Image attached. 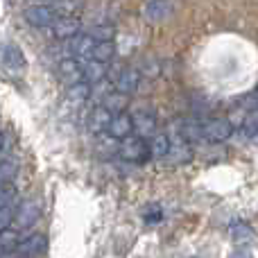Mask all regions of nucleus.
Instances as JSON below:
<instances>
[{
  "label": "nucleus",
  "instance_id": "f257e3e1",
  "mask_svg": "<svg viewBox=\"0 0 258 258\" xmlns=\"http://www.w3.org/2000/svg\"><path fill=\"white\" fill-rule=\"evenodd\" d=\"M120 156L127 161H134V163H145L150 159V145L143 136H132L129 134L127 138L120 141Z\"/></svg>",
  "mask_w": 258,
  "mask_h": 258
},
{
  "label": "nucleus",
  "instance_id": "f03ea898",
  "mask_svg": "<svg viewBox=\"0 0 258 258\" xmlns=\"http://www.w3.org/2000/svg\"><path fill=\"white\" fill-rule=\"evenodd\" d=\"M61 14L57 12V7L50 3H43V5H34V7H27L25 9V21L34 27H52V23Z\"/></svg>",
  "mask_w": 258,
  "mask_h": 258
},
{
  "label": "nucleus",
  "instance_id": "7ed1b4c3",
  "mask_svg": "<svg viewBox=\"0 0 258 258\" xmlns=\"http://www.w3.org/2000/svg\"><path fill=\"white\" fill-rule=\"evenodd\" d=\"M233 134V125L224 118H215V120H209L202 125V138L211 143H224L229 141Z\"/></svg>",
  "mask_w": 258,
  "mask_h": 258
},
{
  "label": "nucleus",
  "instance_id": "20e7f679",
  "mask_svg": "<svg viewBox=\"0 0 258 258\" xmlns=\"http://www.w3.org/2000/svg\"><path fill=\"white\" fill-rule=\"evenodd\" d=\"M59 75H61L63 84L68 86L77 84V82H84V59H77V57L63 59L59 63Z\"/></svg>",
  "mask_w": 258,
  "mask_h": 258
},
{
  "label": "nucleus",
  "instance_id": "39448f33",
  "mask_svg": "<svg viewBox=\"0 0 258 258\" xmlns=\"http://www.w3.org/2000/svg\"><path fill=\"white\" fill-rule=\"evenodd\" d=\"M41 218V206L36 202H23L14 213V224L18 229H30L36 224V220Z\"/></svg>",
  "mask_w": 258,
  "mask_h": 258
},
{
  "label": "nucleus",
  "instance_id": "423d86ee",
  "mask_svg": "<svg viewBox=\"0 0 258 258\" xmlns=\"http://www.w3.org/2000/svg\"><path fill=\"white\" fill-rule=\"evenodd\" d=\"M132 132H134V120H132V116H129V113H125V111L113 113L111 122H109V127H107V134H109V136L116 138V141H122V138H127Z\"/></svg>",
  "mask_w": 258,
  "mask_h": 258
},
{
  "label": "nucleus",
  "instance_id": "0eeeda50",
  "mask_svg": "<svg viewBox=\"0 0 258 258\" xmlns=\"http://www.w3.org/2000/svg\"><path fill=\"white\" fill-rule=\"evenodd\" d=\"M68 43H66V48H68V52L73 54V57H77V59H89V52H91V48L95 45V39L86 32V34H80L77 32L75 36H71V39H66Z\"/></svg>",
  "mask_w": 258,
  "mask_h": 258
},
{
  "label": "nucleus",
  "instance_id": "6e6552de",
  "mask_svg": "<svg viewBox=\"0 0 258 258\" xmlns=\"http://www.w3.org/2000/svg\"><path fill=\"white\" fill-rule=\"evenodd\" d=\"M45 238L43 236H39V233H34V236H30V238H25V240H18V245H16V254L21 256V258H34V256H41L45 251Z\"/></svg>",
  "mask_w": 258,
  "mask_h": 258
},
{
  "label": "nucleus",
  "instance_id": "1a4fd4ad",
  "mask_svg": "<svg viewBox=\"0 0 258 258\" xmlns=\"http://www.w3.org/2000/svg\"><path fill=\"white\" fill-rule=\"evenodd\" d=\"M80 27L82 25L75 16H71V14H61V16L52 23V34L57 36V39H71V36H75L77 32H80Z\"/></svg>",
  "mask_w": 258,
  "mask_h": 258
},
{
  "label": "nucleus",
  "instance_id": "9d476101",
  "mask_svg": "<svg viewBox=\"0 0 258 258\" xmlns=\"http://www.w3.org/2000/svg\"><path fill=\"white\" fill-rule=\"evenodd\" d=\"M138 84H141V73H138L136 68H122V71L118 73L116 82H113L116 91L127 93V95H132L134 91L138 89Z\"/></svg>",
  "mask_w": 258,
  "mask_h": 258
},
{
  "label": "nucleus",
  "instance_id": "9b49d317",
  "mask_svg": "<svg viewBox=\"0 0 258 258\" xmlns=\"http://www.w3.org/2000/svg\"><path fill=\"white\" fill-rule=\"evenodd\" d=\"M132 120H134V129L138 132V136L150 138L152 134H154V129H156V116L152 111H147V109H138V111L132 116Z\"/></svg>",
  "mask_w": 258,
  "mask_h": 258
},
{
  "label": "nucleus",
  "instance_id": "f8f14e48",
  "mask_svg": "<svg viewBox=\"0 0 258 258\" xmlns=\"http://www.w3.org/2000/svg\"><path fill=\"white\" fill-rule=\"evenodd\" d=\"M111 118H113V113L109 111L104 104H100V107H95L93 111L89 113V129L93 134H104L109 122H111Z\"/></svg>",
  "mask_w": 258,
  "mask_h": 258
},
{
  "label": "nucleus",
  "instance_id": "ddd939ff",
  "mask_svg": "<svg viewBox=\"0 0 258 258\" xmlns=\"http://www.w3.org/2000/svg\"><path fill=\"white\" fill-rule=\"evenodd\" d=\"M168 156L174 161V163H186V161H190V159H192L190 141H186L183 136H177L174 141H170Z\"/></svg>",
  "mask_w": 258,
  "mask_h": 258
},
{
  "label": "nucleus",
  "instance_id": "4468645a",
  "mask_svg": "<svg viewBox=\"0 0 258 258\" xmlns=\"http://www.w3.org/2000/svg\"><path fill=\"white\" fill-rule=\"evenodd\" d=\"M172 12V3L170 0H150L145 5V18L150 23H159V21H165Z\"/></svg>",
  "mask_w": 258,
  "mask_h": 258
},
{
  "label": "nucleus",
  "instance_id": "2eb2a0df",
  "mask_svg": "<svg viewBox=\"0 0 258 258\" xmlns=\"http://www.w3.org/2000/svg\"><path fill=\"white\" fill-rule=\"evenodd\" d=\"M113 54H116V45H113V41H95V45L89 52V59L109 63L113 59Z\"/></svg>",
  "mask_w": 258,
  "mask_h": 258
},
{
  "label": "nucleus",
  "instance_id": "dca6fc26",
  "mask_svg": "<svg viewBox=\"0 0 258 258\" xmlns=\"http://www.w3.org/2000/svg\"><path fill=\"white\" fill-rule=\"evenodd\" d=\"M107 77V66L102 61H95V59H86L84 61V82L89 84H98Z\"/></svg>",
  "mask_w": 258,
  "mask_h": 258
},
{
  "label": "nucleus",
  "instance_id": "f3484780",
  "mask_svg": "<svg viewBox=\"0 0 258 258\" xmlns=\"http://www.w3.org/2000/svg\"><path fill=\"white\" fill-rule=\"evenodd\" d=\"M3 63L7 68H12V71H21V68L25 66V57H23V52L16 45L9 43L3 48Z\"/></svg>",
  "mask_w": 258,
  "mask_h": 258
},
{
  "label": "nucleus",
  "instance_id": "a211bd4d",
  "mask_svg": "<svg viewBox=\"0 0 258 258\" xmlns=\"http://www.w3.org/2000/svg\"><path fill=\"white\" fill-rule=\"evenodd\" d=\"M147 145H150V156H154V159H163V156H168L170 138L165 136V134H152L150 141H147Z\"/></svg>",
  "mask_w": 258,
  "mask_h": 258
},
{
  "label": "nucleus",
  "instance_id": "6ab92c4d",
  "mask_svg": "<svg viewBox=\"0 0 258 258\" xmlns=\"http://www.w3.org/2000/svg\"><path fill=\"white\" fill-rule=\"evenodd\" d=\"M127 100H129L127 93H120V91H116V93H109L107 98H104V107H107L111 113H120V111H125Z\"/></svg>",
  "mask_w": 258,
  "mask_h": 258
},
{
  "label": "nucleus",
  "instance_id": "aec40b11",
  "mask_svg": "<svg viewBox=\"0 0 258 258\" xmlns=\"http://www.w3.org/2000/svg\"><path fill=\"white\" fill-rule=\"evenodd\" d=\"M68 95H71V100L73 102H86L89 100V95H91V84L89 82H77V84H73V86H68Z\"/></svg>",
  "mask_w": 258,
  "mask_h": 258
},
{
  "label": "nucleus",
  "instance_id": "412c9836",
  "mask_svg": "<svg viewBox=\"0 0 258 258\" xmlns=\"http://www.w3.org/2000/svg\"><path fill=\"white\" fill-rule=\"evenodd\" d=\"M18 240H21V238H18L16 229H3V231H0V254L16 249Z\"/></svg>",
  "mask_w": 258,
  "mask_h": 258
},
{
  "label": "nucleus",
  "instance_id": "4be33fe9",
  "mask_svg": "<svg viewBox=\"0 0 258 258\" xmlns=\"http://www.w3.org/2000/svg\"><path fill=\"white\" fill-rule=\"evenodd\" d=\"M16 172H18V165L14 161H3L0 163V183H12L16 179Z\"/></svg>",
  "mask_w": 258,
  "mask_h": 258
},
{
  "label": "nucleus",
  "instance_id": "5701e85b",
  "mask_svg": "<svg viewBox=\"0 0 258 258\" xmlns=\"http://www.w3.org/2000/svg\"><path fill=\"white\" fill-rule=\"evenodd\" d=\"M16 200V186L12 183H0V209L3 206H12V202Z\"/></svg>",
  "mask_w": 258,
  "mask_h": 258
},
{
  "label": "nucleus",
  "instance_id": "b1692460",
  "mask_svg": "<svg viewBox=\"0 0 258 258\" xmlns=\"http://www.w3.org/2000/svg\"><path fill=\"white\" fill-rule=\"evenodd\" d=\"M91 36H93L95 41H113V34H116V30H113L111 25H95L93 30L89 32Z\"/></svg>",
  "mask_w": 258,
  "mask_h": 258
},
{
  "label": "nucleus",
  "instance_id": "393cba45",
  "mask_svg": "<svg viewBox=\"0 0 258 258\" xmlns=\"http://www.w3.org/2000/svg\"><path fill=\"white\" fill-rule=\"evenodd\" d=\"M231 236H233V240L245 242V240H249V238H251V229L247 227V224L238 222V224H233V227H231Z\"/></svg>",
  "mask_w": 258,
  "mask_h": 258
},
{
  "label": "nucleus",
  "instance_id": "a878e982",
  "mask_svg": "<svg viewBox=\"0 0 258 258\" xmlns=\"http://www.w3.org/2000/svg\"><path fill=\"white\" fill-rule=\"evenodd\" d=\"M14 213H16V211H14L12 206H3V209H0V231L9 229V224L14 222Z\"/></svg>",
  "mask_w": 258,
  "mask_h": 258
},
{
  "label": "nucleus",
  "instance_id": "bb28decb",
  "mask_svg": "<svg viewBox=\"0 0 258 258\" xmlns=\"http://www.w3.org/2000/svg\"><path fill=\"white\" fill-rule=\"evenodd\" d=\"M242 104H245V107L249 109V111H258V89H256L251 95H247L245 102H242Z\"/></svg>",
  "mask_w": 258,
  "mask_h": 258
},
{
  "label": "nucleus",
  "instance_id": "cd10ccee",
  "mask_svg": "<svg viewBox=\"0 0 258 258\" xmlns=\"http://www.w3.org/2000/svg\"><path fill=\"white\" fill-rule=\"evenodd\" d=\"M231 258H251V256H249V251H247L245 247H240V249H238V251H236V254H233Z\"/></svg>",
  "mask_w": 258,
  "mask_h": 258
},
{
  "label": "nucleus",
  "instance_id": "c85d7f7f",
  "mask_svg": "<svg viewBox=\"0 0 258 258\" xmlns=\"http://www.w3.org/2000/svg\"><path fill=\"white\" fill-rule=\"evenodd\" d=\"M0 258H21V256H18L16 251L12 249V251H3V254H0Z\"/></svg>",
  "mask_w": 258,
  "mask_h": 258
},
{
  "label": "nucleus",
  "instance_id": "c756f323",
  "mask_svg": "<svg viewBox=\"0 0 258 258\" xmlns=\"http://www.w3.org/2000/svg\"><path fill=\"white\" fill-rule=\"evenodd\" d=\"M3 147H5V134L0 132V152H3Z\"/></svg>",
  "mask_w": 258,
  "mask_h": 258
},
{
  "label": "nucleus",
  "instance_id": "7c9ffc66",
  "mask_svg": "<svg viewBox=\"0 0 258 258\" xmlns=\"http://www.w3.org/2000/svg\"><path fill=\"white\" fill-rule=\"evenodd\" d=\"M256 138H258V136H256Z\"/></svg>",
  "mask_w": 258,
  "mask_h": 258
}]
</instances>
